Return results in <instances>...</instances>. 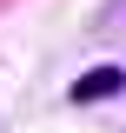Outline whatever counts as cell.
I'll return each mask as SVG.
<instances>
[{
  "instance_id": "obj_1",
  "label": "cell",
  "mask_w": 126,
  "mask_h": 133,
  "mask_svg": "<svg viewBox=\"0 0 126 133\" xmlns=\"http://www.w3.org/2000/svg\"><path fill=\"white\" fill-rule=\"evenodd\" d=\"M113 93H126V66H86V73H80L73 87H66V100H73V107H93V100H113Z\"/></svg>"
}]
</instances>
